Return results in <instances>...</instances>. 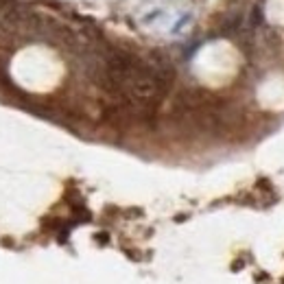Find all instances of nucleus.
I'll use <instances>...</instances> for the list:
<instances>
[{
  "label": "nucleus",
  "mask_w": 284,
  "mask_h": 284,
  "mask_svg": "<svg viewBox=\"0 0 284 284\" xmlns=\"http://www.w3.org/2000/svg\"><path fill=\"white\" fill-rule=\"evenodd\" d=\"M190 20H192V13H190V11H188V13H184L182 18L175 22V27L170 29V33H180V31H182V29H184V27H186V24H188Z\"/></svg>",
  "instance_id": "obj_1"
},
{
  "label": "nucleus",
  "mask_w": 284,
  "mask_h": 284,
  "mask_svg": "<svg viewBox=\"0 0 284 284\" xmlns=\"http://www.w3.org/2000/svg\"><path fill=\"white\" fill-rule=\"evenodd\" d=\"M160 15H162V9H156V11H151V13H147V15H144V18H142V22H144V24H149V22H153L156 18H160Z\"/></svg>",
  "instance_id": "obj_2"
}]
</instances>
